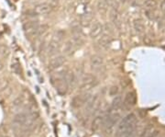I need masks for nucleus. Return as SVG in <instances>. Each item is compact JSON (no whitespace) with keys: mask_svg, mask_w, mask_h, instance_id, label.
<instances>
[{"mask_svg":"<svg viewBox=\"0 0 165 137\" xmlns=\"http://www.w3.org/2000/svg\"><path fill=\"white\" fill-rule=\"evenodd\" d=\"M136 115L134 113L128 114L119 123L116 132V137H132L136 128Z\"/></svg>","mask_w":165,"mask_h":137,"instance_id":"nucleus-1","label":"nucleus"},{"mask_svg":"<svg viewBox=\"0 0 165 137\" xmlns=\"http://www.w3.org/2000/svg\"><path fill=\"white\" fill-rule=\"evenodd\" d=\"M0 137H10V136L7 135L6 134H3V135H0Z\"/></svg>","mask_w":165,"mask_h":137,"instance_id":"nucleus-28","label":"nucleus"},{"mask_svg":"<svg viewBox=\"0 0 165 137\" xmlns=\"http://www.w3.org/2000/svg\"><path fill=\"white\" fill-rule=\"evenodd\" d=\"M102 30H103V27L102 25L99 23V22H95L93 25H92V28L90 30V35L92 38H96L98 37L101 32H102Z\"/></svg>","mask_w":165,"mask_h":137,"instance_id":"nucleus-9","label":"nucleus"},{"mask_svg":"<svg viewBox=\"0 0 165 137\" xmlns=\"http://www.w3.org/2000/svg\"><path fill=\"white\" fill-rule=\"evenodd\" d=\"M7 84H8V82H7V80H6V78L1 79V80H0V91L4 90V89L7 87Z\"/></svg>","mask_w":165,"mask_h":137,"instance_id":"nucleus-24","label":"nucleus"},{"mask_svg":"<svg viewBox=\"0 0 165 137\" xmlns=\"http://www.w3.org/2000/svg\"><path fill=\"white\" fill-rule=\"evenodd\" d=\"M11 68H12L13 72H14L15 74H17V75H21V74H22V70H21V67H20V65H19L18 62L13 63Z\"/></svg>","mask_w":165,"mask_h":137,"instance_id":"nucleus-18","label":"nucleus"},{"mask_svg":"<svg viewBox=\"0 0 165 137\" xmlns=\"http://www.w3.org/2000/svg\"><path fill=\"white\" fill-rule=\"evenodd\" d=\"M123 104V101H122V98L120 96H116L113 101H112V110H120L121 106Z\"/></svg>","mask_w":165,"mask_h":137,"instance_id":"nucleus-16","label":"nucleus"},{"mask_svg":"<svg viewBox=\"0 0 165 137\" xmlns=\"http://www.w3.org/2000/svg\"><path fill=\"white\" fill-rule=\"evenodd\" d=\"M137 102V96L135 92H128L123 101V105L126 109H130L132 108Z\"/></svg>","mask_w":165,"mask_h":137,"instance_id":"nucleus-4","label":"nucleus"},{"mask_svg":"<svg viewBox=\"0 0 165 137\" xmlns=\"http://www.w3.org/2000/svg\"><path fill=\"white\" fill-rule=\"evenodd\" d=\"M145 6V8L148 9V10H153L154 7L156 6V2L155 0H147L144 4Z\"/></svg>","mask_w":165,"mask_h":137,"instance_id":"nucleus-20","label":"nucleus"},{"mask_svg":"<svg viewBox=\"0 0 165 137\" xmlns=\"http://www.w3.org/2000/svg\"><path fill=\"white\" fill-rule=\"evenodd\" d=\"M91 99V96L89 94H84V95H80L76 98L73 99V105L74 107H79L82 106L83 104H85L89 99Z\"/></svg>","mask_w":165,"mask_h":137,"instance_id":"nucleus-5","label":"nucleus"},{"mask_svg":"<svg viewBox=\"0 0 165 137\" xmlns=\"http://www.w3.org/2000/svg\"><path fill=\"white\" fill-rule=\"evenodd\" d=\"M91 67L94 70H100L104 66V60L101 56L99 55H95L91 59Z\"/></svg>","mask_w":165,"mask_h":137,"instance_id":"nucleus-6","label":"nucleus"},{"mask_svg":"<svg viewBox=\"0 0 165 137\" xmlns=\"http://www.w3.org/2000/svg\"><path fill=\"white\" fill-rule=\"evenodd\" d=\"M52 83L53 85L56 87V90L58 91L59 94L61 95H64L67 92L68 89V84L65 81L64 78V74L59 73L57 75H53L51 77Z\"/></svg>","mask_w":165,"mask_h":137,"instance_id":"nucleus-3","label":"nucleus"},{"mask_svg":"<svg viewBox=\"0 0 165 137\" xmlns=\"http://www.w3.org/2000/svg\"><path fill=\"white\" fill-rule=\"evenodd\" d=\"M3 68V64H2V62H1V60H0V70Z\"/></svg>","mask_w":165,"mask_h":137,"instance_id":"nucleus-29","label":"nucleus"},{"mask_svg":"<svg viewBox=\"0 0 165 137\" xmlns=\"http://www.w3.org/2000/svg\"><path fill=\"white\" fill-rule=\"evenodd\" d=\"M23 30L29 38H36L46 30H44V27L40 26L39 21L37 20H29L25 22L23 25Z\"/></svg>","mask_w":165,"mask_h":137,"instance_id":"nucleus-2","label":"nucleus"},{"mask_svg":"<svg viewBox=\"0 0 165 137\" xmlns=\"http://www.w3.org/2000/svg\"><path fill=\"white\" fill-rule=\"evenodd\" d=\"M58 50H59V43H58V42H51L50 44H49V47H48V54H50V55H53L55 54L57 52H58Z\"/></svg>","mask_w":165,"mask_h":137,"instance_id":"nucleus-17","label":"nucleus"},{"mask_svg":"<svg viewBox=\"0 0 165 137\" xmlns=\"http://www.w3.org/2000/svg\"><path fill=\"white\" fill-rule=\"evenodd\" d=\"M8 54V49L5 45H0V58L6 57Z\"/></svg>","mask_w":165,"mask_h":137,"instance_id":"nucleus-21","label":"nucleus"},{"mask_svg":"<svg viewBox=\"0 0 165 137\" xmlns=\"http://www.w3.org/2000/svg\"><path fill=\"white\" fill-rule=\"evenodd\" d=\"M110 43H111V37L109 35L105 34L99 40V45L104 49H108L109 47Z\"/></svg>","mask_w":165,"mask_h":137,"instance_id":"nucleus-13","label":"nucleus"},{"mask_svg":"<svg viewBox=\"0 0 165 137\" xmlns=\"http://www.w3.org/2000/svg\"><path fill=\"white\" fill-rule=\"evenodd\" d=\"M145 13H146V16H147L150 19H155L156 15H155V13H154L153 10H148V9H146Z\"/></svg>","mask_w":165,"mask_h":137,"instance_id":"nucleus-23","label":"nucleus"},{"mask_svg":"<svg viewBox=\"0 0 165 137\" xmlns=\"http://www.w3.org/2000/svg\"><path fill=\"white\" fill-rule=\"evenodd\" d=\"M120 1H121V2H126L127 0H120Z\"/></svg>","mask_w":165,"mask_h":137,"instance_id":"nucleus-30","label":"nucleus"},{"mask_svg":"<svg viewBox=\"0 0 165 137\" xmlns=\"http://www.w3.org/2000/svg\"><path fill=\"white\" fill-rule=\"evenodd\" d=\"M63 64H64V57L57 56V57H54L53 59H52L51 62L49 63V69L53 71V70L61 67Z\"/></svg>","mask_w":165,"mask_h":137,"instance_id":"nucleus-7","label":"nucleus"},{"mask_svg":"<svg viewBox=\"0 0 165 137\" xmlns=\"http://www.w3.org/2000/svg\"><path fill=\"white\" fill-rule=\"evenodd\" d=\"M110 18L112 22L115 25H119L120 24V18H119V14L116 10V8H112L110 11Z\"/></svg>","mask_w":165,"mask_h":137,"instance_id":"nucleus-14","label":"nucleus"},{"mask_svg":"<svg viewBox=\"0 0 165 137\" xmlns=\"http://www.w3.org/2000/svg\"><path fill=\"white\" fill-rule=\"evenodd\" d=\"M160 8H161V11L165 15V0H163L160 4Z\"/></svg>","mask_w":165,"mask_h":137,"instance_id":"nucleus-27","label":"nucleus"},{"mask_svg":"<svg viewBox=\"0 0 165 137\" xmlns=\"http://www.w3.org/2000/svg\"><path fill=\"white\" fill-rule=\"evenodd\" d=\"M96 83L95 76H93L92 75H86L84 79H83V86H82V89H87V87H91L93 86H95V84Z\"/></svg>","mask_w":165,"mask_h":137,"instance_id":"nucleus-8","label":"nucleus"},{"mask_svg":"<svg viewBox=\"0 0 165 137\" xmlns=\"http://www.w3.org/2000/svg\"><path fill=\"white\" fill-rule=\"evenodd\" d=\"M134 29L138 33H142L145 30L144 23L141 19H136L134 21Z\"/></svg>","mask_w":165,"mask_h":137,"instance_id":"nucleus-15","label":"nucleus"},{"mask_svg":"<svg viewBox=\"0 0 165 137\" xmlns=\"http://www.w3.org/2000/svg\"><path fill=\"white\" fill-rule=\"evenodd\" d=\"M158 135H159V131L156 130L152 125H151L143 131L141 137H157Z\"/></svg>","mask_w":165,"mask_h":137,"instance_id":"nucleus-10","label":"nucleus"},{"mask_svg":"<svg viewBox=\"0 0 165 137\" xmlns=\"http://www.w3.org/2000/svg\"><path fill=\"white\" fill-rule=\"evenodd\" d=\"M117 92H118V88H117V87H116V86L111 87V88L109 89L110 96H116V95L117 94Z\"/></svg>","mask_w":165,"mask_h":137,"instance_id":"nucleus-25","label":"nucleus"},{"mask_svg":"<svg viewBox=\"0 0 165 137\" xmlns=\"http://www.w3.org/2000/svg\"><path fill=\"white\" fill-rule=\"evenodd\" d=\"M27 16L29 17V18H35V17L38 16V13L36 12L35 9H33V10H29V11L27 12Z\"/></svg>","mask_w":165,"mask_h":137,"instance_id":"nucleus-26","label":"nucleus"},{"mask_svg":"<svg viewBox=\"0 0 165 137\" xmlns=\"http://www.w3.org/2000/svg\"><path fill=\"white\" fill-rule=\"evenodd\" d=\"M73 46H74V44H73V42L72 41L67 42L65 46H64V52H65V54H69L70 53H72L73 50Z\"/></svg>","mask_w":165,"mask_h":137,"instance_id":"nucleus-19","label":"nucleus"},{"mask_svg":"<svg viewBox=\"0 0 165 137\" xmlns=\"http://www.w3.org/2000/svg\"><path fill=\"white\" fill-rule=\"evenodd\" d=\"M52 7L49 4H46V3H43V4H41L39 6H37L36 7V12L38 14H47L51 11Z\"/></svg>","mask_w":165,"mask_h":137,"instance_id":"nucleus-12","label":"nucleus"},{"mask_svg":"<svg viewBox=\"0 0 165 137\" xmlns=\"http://www.w3.org/2000/svg\"><path fill=\"white\" fill-rule=\"evenodd\" d=\"M97 6H98V9H99L100 11H106L107 8H108V5L106 4V2H105V1H101V0L98 2Z\"/></svg>","mask_w":165,"mask_h":137,"instance_id":"nucleus-22","label":"nucleus"},{"mask_svg":"<svg viewBox=\"0 0 165 137\" xmlns=\"http://www.w3.org/2000/svg\"><path fill=\"white\" fill-rule=\"evenodd\" d=\"M92 127L94 131H98L99 129H101V127H103L105 125V117L103 116H98L96 117L92 123Z\"/></svg>","mask_w":165,"mask_h":137,"instance_id":"nucleus-11","label":"nucleus"}]
</instances>
